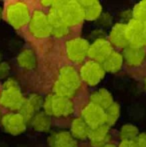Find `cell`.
Returning a JSON list of instances; mask_svg holds the SVG:
<instances>
[{
  "label": "cell",
  "instance_id": "cell-14",
  "mask_svg": "<svg viewBox=\"0 0 146 147\" xmlns=\"http://www.w3.org/2000/svg\"><path fill=\"white\" fill-rule=\"evenodd\" d=\"M88 140L92 147H103L109 143L110 140V130L106 124L91 128Z\"/></svg>",
  "mask_w": 146,
  "mask_h": 147
},
{
  "label": "cell",
  "instance_id": "cell-37",
  "mask_svg": "<svg viewBox=\"0 0 146 147\" xmlns=\"http://www.w3.org/2000/svg\"><path fill=\"white\" fill-rule=\"evenodd\" d=\"M1 119H2V116H1V111H0V123H1Z\"/></svg>",
  "mask_w": 146,
  "mask_h": 147
},
{
  "label": "cell",
  "instance_id": "cell-3",
  "mask_svg": "<svg viewBox=\"0 0 146 147\" xmlns=\"http://www.w3.org/2000/svg\"><path fill=\"white\" fill-rule=\"evenodd\" d=\"M4 15L12 27L21 29L28 25L31 18V12L25 1H12L6 5Z\"/></svg>",
  "mask_w": 146,
  "mask_h": 147
},
{
  "label": "cell",
  "instance_id": "cell-1",
  "mask_svg": "<svg viewBox=\"0 0 146 147\" xmlns=\"http://www.w3.org/2000/svg\"><path fill=\"white\" fill-rule=\"evenodd\" d=\"M42 110L50 117H67L74 113L75 105L71 98L50 93L44 97Z\"/></svg>",
  "mask_w": 146,
  "mask_h": 147
},
{
  "label": "cell",
  "instance_id": "cell-24",
  "mask_svg": "<svg viewBox=\"0 0 146 147\" xmlns=\"http://www.w3.org/2000/svg\"><path fill=\"white\" fill-rule=\"evenodd\" d=\"M120 116V106L118 103L114 102L105 110V124L108 127L113 126Z\"/></svg>",
  "mask_w": 146,
  "mask_h": 147
},
{
  "label": "cell",
  "instance_id": "cell-31",
  "mask_svg": "<svg viewBox=\"0 0 146 147\" xmlns=\"http://www.w3.org/2000/svg\"><path fill=\"white\" fill-rule=\"evenodd\" d=\"M98 20L101 22L102 25H108V24L110 23V21H111V16L109 15V14H107V13L102 14Z\"/></svg>",
  "mask_w": 146,
  "mask_h": 147
},
{
  "label": "cell",
  "instance_id": "cell-35",
  "mask_svg": "<svg viewBox=\"0 0 146 147\" xmlns=\"http://www.w3.org/2000/svg\"><path fill=\"white\" fill-rule=\"evenodd\" d=\"M103 147H117V146H115L114 144H112V143H108V144H106V145L103 146Z\"/></svg>",
  "mask_w": 146,
  "mask_h": 147
},
{
  "label": "cell",
  "instance_id": "cell-30",
  "mask_svg": "<svg viewBox=\"0 0 146 147\" xmlns=\"http://www.w3.org/2000/svg\"><path fill=\"white\" fill-rule=\"evenodd\" d=\"M137 147H146V133H140L135 140Z\"/></svg>",
  "mask_w": 146,
  "mask_h": 147
},
{
  "label": "cell",
  "instance_id": "cell-7",
  "mask_svg": "<svg viewBox=\"0 0 146 147\" xmlns=\"http://www.w3.org/2000/svg\"><path fill=\"white\" fill-rule=\"evenodd\" d=\"M24 100L25 97L22 94L20 86L2 87L0 91V105L12 112H18Z\"/></svg>",
  "mask_w": 146,
  "mask_h": 147
},
{
  "label": "cell",
  "instance_id": "cell-21",
  "mask_svg": "<svg viewBox=\"0 0 146 147\" xmlns=\"http://www.w3.org/2000/svg\"><path fill=\"white\" fill-rule=\"evenodd\" d=\"M32 128L37 132H48L52 126L51 117L43 111L37 112L30 121Z\"/></svg>",
  "mask_w": 146,
  "mask_h": 147
},
{
  "label": "cell",
  "instance_id": "cell-10",
  "mask_svg": "<svg viewBox=\"0 0 146 147\" xmlns=\"http://www.w3.org/2000/svg\"><path fill=\"white\" fill-rule=\"evenodd\" d=\"M81 118L89 125L90 128L98 127L105 124V110L89 102L82 108Z\"/></svg>",
  "mask_w": 146,
  "mask_h": 147
},
{
  "label": "cell",
  "instance_id": "cell-23",
  "mask_svg": "<svg viewBox=\"0 0 146 147\" xmlns=\"http://www.w3.org/2000/svg\"><path fill=\"white\" fill-rule=\"evenodd\" d=\"M138 135V128L133 124H124L119 132L121 141H135Z\"/></svg>",
  "mask_w": 146,
  "mask_h": 147
},
{
  "label": "cell",
  "instance_id": "cell-5",
  "mask_svg": "<svg viewBox=\"0 0 146 147\" xmlns=\"http://www.w3.org/2000/svg\"><path fill=\"white\" fill-rule=\"evenodd\" d=\"M90 43L82 37H73L65 43V53L72 63H82L88 57Z\"/></svg>",
  "mask_w": 146,
  "mask_h": 147
},
{
  "label": "cell",
  "instance_id": "cell-20",
  "mask_svg": "<svg viewBox=\"0 0 146 147\" xmlns=\"http://www.w3.org/2000/svg\"><path fill=\"white\" fill-rule=\"evenodd\" d=\"M18 66L22 69L32 70L37 66V57L32 49L25 48L19 52L16 58Z\"/></svg>",
  "mask_w": 146,
  "mask_h": 147
},
{
  "label": "cell",
  "instance_id": "cell-25",
  "mask_svg": "<svg viewBox=\"0 0 146 147\" xmlns=\"http://www.w3.org/2000/svg\"><path fill=\"white\" fill-rule=\"evenodd\" d=\"M52 93L55 95H58V96H62V97H67V98H71L74 97L76 95V91H73L71 89L65 87L63 84H61L58 80H55L54 83L52 85Z\"/></svg>",
  "mask_w": 146,
  "mask_h": 147
},
{
  "label": "cell",
  "instance_id": "cell-4",
  "mask_svg": "<svg viewBox=\"0 0 146 147\" xmlns=\"http://www.w3.org/2000/svg\"><path fill=\"white\" fill-rule=\"evenodd\" d=\"M28 28L30 34L37 39H45L51 36V25L48 16L41 9H36L31 13Z\"/></svg>",
  "mask_w": 146,
  "mask_h": 147
},
{
  "label": "cell",
  "instance_id": "cell-34",
  "mask_svg": "<svg viewBox=\"0 0 146 147\" xmlns=\"http://www.w3.org/2000/svg\"><path fill=\"white\" fill-rule=\"evenodd\" d=\"M2 16H3V8H2V6L0 5V20H1Z\"/></svg>",
  "mask_w": 146,
  "mask_h": 147
},
{
  "label": "cell",
  "instance_id": "cell-26",
  "mask_svg": "<svg viewBox=\"0 0 146 147\" xmlns=\"http://www.w3.org/2000/svg\"><path fill=\"white\" fill-rule=\"evenodd\" d=\"M26 100L30 104V106L36 111L39 112L41 111L43 107V101H44V97H42L38 93H31L28 97H26Z\"/></svg>",
  "mask_w": 146,
  "mask_h": 147
},
{
  "label": "cell",
  "instance_id": "cell-12",
  "mask_svg": "<svg viewBox=\"0 0 146 147\" xmlns=\"http://www.w3.org/2000/svg\"><path fill=\"white\" fill-rule=\"evenodd\" d=\"M126 34L129 41V45L143 47L146 43L144 23L136 19H130L126 23Z\"/></svg>",
  "mask_w": 146,
  "mask_h": 147
},
{
  "label": "cell",
  "instance_id": "cell-2",
  "mask_svg": "<svg viewBox=\"0 0 146 147\" xmlns=\"http://www.w3.org/2000/svg\"><path fill=\"white\" fill-rule=\"evenodd\" d=\"M53 6L60 14L62 21L69 28L80 25L85 20L84 11L80 4V1H74V0H63L62 1L61 0V1H55Z\"/></svg>",
  "mask_w": 146,
  "mask_h": 147
},
{
  "label": "cell",
  "instance_id": "cell-36",
  "mask_svg": "<svg viewBox=\"0 0 146 147\" xmlns=\"http://www.w3.org/2000/svg\"><path fill=\"white\" fill-rule=\"evenodd\" d=\"M143 23H144V33H145V38H146V21H144Z\"/></svg>",
  "mask_w": 146,
  "mask_h": 147
},
{
  "label": "cell",
  "instance_id": "cell-15",
  "mask_svg": "<svg viewBox=\"0 0 146 147\" xmlns=\"http://www.w3.org/2000/svg\"><path fill=\"white\" fill-rule=\"evenodd\" d=\"M49 147H77V140L72 136L70 131H57L52 133L48 138Z\"/></svg>",
  "mask_w": 146,
  "mask_h": 147
},
{
  "label": "cell",
  "instance_id": "cell-29",
  "mask_svg": "<svg viewBox=\"0 0 146 147\" xmlns=\"http://www.w3.org/2000/svg\"><path fill=\"white\" fill-rule=\"evenodd\" d=\"M11 71L9 62L7 61H0V79H7Z\"/></svg>",
  "mask_w": 146,
  "mask_h": 147
},
{
  "label": "cell",
  "instance_id": "cell-9",
  "mask_svg": "<svg viewBox=\"0 0 146 147\" xmlns=\"http://www.w3.org/2000/svg\"><path fill=\"white\" fill-rule=\"evenodd\" d=\"M113 52V46L108 39L103 37L95 38L92 43H90L88 57L98 63H103L105 59Z\"/></svg>",
  "mask_w": 146,
  "mask_h": 147
},
{
  "label": "cell",
  "instance_id": "cell-27",
  "mask_svg": "<svg viewBox=\"0 0 146 147\" xmlns=\"http://www.w3.org/2000/svg\"><path fill=\"white\" fill-rule=\"evenodd\" d=\"M132 16L134 19L139 21H146V0L137 3L132 11Z\"/></svg>",
  "mask_w": 146,
  "mask_h": 147
},
{
  "label": "cell",
  "instance_id": "cell-19",
  "mask_svg": "<svg viewBox=\"0 0 146 147\" xmlns=\"http://www.w3.org/2000/svg\"><path fill=\"white\" fill-rule=\"evenodd\" d=\"M90 130L91 128L81 117H75L70 123V133L76 140L88 139Z\"/></svg>",
  "mask_w": 146,
  "mask_h": 147
},
{
  "label": "cell",
  "instance_id": "cell-22",
  "mask_svg": "<svg viewBox=\"0 0 146 147\" xmlns=\"http://www.w3.org/2000/svg\"><path fill=\"white\" fill-rule=\"evenodd\" d=\"M124 58L123 55L118 51H114L111 53L109 56L105 59V61L102 63L103 68L108 73H116L122 68Z\"/></svg>",
  "mask_w": 146,
  "mask_h": 147
},
{
  "label": "cell",
  "instance_id": "cell-40",
  "mask_svg": "<svg viewBox=\"0 0 146 147\" xmlns=\"http://www.w3.org/2000/svg\"><path fill=\"white\" fill-rule=\"evenodd\" d=\"M145 46H146V43H145Z\"/></svg>",
  "mask_w": 146,
  "mask_h": 147
},
{
  "label": "cell",
  "instance_id": "cell-16",
  "mask_svg": "<svg viewBox=\"0 0 146 147\" xmlns=\"http://www.w3.org/2000/svg\"><path fill=\"white\" fill-rule=\"evenodd\" d=\"M123 58H124L125 62L128 64L129 66L132 67H136L143 63L146 56L145 49L143 47L138 46H132L129 45L126 48H124L123 51Z\"/></svg>",
  "mask_w": 146,
  "mask_h": 147
},
{
  "label": "cell",
  "instance_id": "cell-39",
  "mask_svg": "<svg viewBox=\"0 0 146 147\" xmlns=\"http://www.w3.org/2000/svg\"><path fill=\"white\" fill-rule=\"evenodd\" d=\"M145 88H146V79H145Z\"/></svg>",
  "mask_w": 146,
  "mask_h": 147
},
{
  "label": "cell",
  "instance_id": "cell-8",
  "mask_svg": "<svg viewBox=\"0 0 146 147\" xmlns=\"http://www.w3.org/2000/svg\"><path fill=\"white\" fill-rule=\"evenodd\" d=\"M1 125L5 132L16 136L25 132L27 121L19 112H8L2 116Z\"/></svg>",
  "mask_w": 146,
  "mask_h": 147
},
{
  "label": "cell",
  "instance_id": "cell-33",
  "mask_svg": "<svg viewBox=\"0 0 146 147\" xmlns=\"http://www.w3.org/2000/svg\"><path fill=\"white\" fill-rule=\"evenodd\" d=\"M40 3H41V5L45 6V7L50 8V7H52V6L54 5L55 1H41Z\"/></svg>",
  "mask_w": 146,
  "mask_h": 147
},
{
  "label": "cell",
  "instance_id": "cell-18",
  "mask_svg": "<svg viewBox=\"0 0 146 147\" xmlns=\"http://www.w3.org/2000/svg\"><path fill=\"white\" fill-rule=\"evenodd\" d=\"M90 102L103 108L104 110L114 103L112 94L105 88H100L90 94Z\"/></svg>",
  "mask_w": 146,
  "mask_h": 147
},
{
  "label": "cell",
  "instance_id": "cell-32",
  "mask_svg": "<svg viewBox=\"0 0 146 147\" xmlns=\"http://www.w3.org/2000/svg\"><path fill=\"white\" fill-rule=\"evenodd\" d=\"M118 147H137L135 141H121Z\"/></svg>",
  "mask_w": 146,
  "mask_h": 147
},
{
  "label": "cell",
  "instance_id": "cell-11",
  "mask_svg": "<svg viewBox=\"0 0 146 147\" xmlns=\"http://www.w3.org/2000/svg\"><path fill=\"white\" fill-rule=\"evenodd\" d=\"M57 80L61 84H63L65 87L71 89L73 91H76V92L81 87L82 83L79 72L73 65L62 66L60 68V70H59Z\"/></svg>",
  "mask_w": 146,
  "mask_h": 147
},
{
  "label": "cell",
  "instance_id": "cell-28",
  "mask_svg": "<svg viewBox=\"0 0 146 147\" xmlns=\"http://www.w3.org/2000/svg\"><path fill=\"white\" fill-rule=\"evenodd\" d=\"M69 31H70V28L65 24H62V25L53 27L51 29V35L55 38H63L69 34Z\"/></svg>",
  "mask_w": 146,
  "mask_h": 147
},
{
  "label": "cell",
  "instance_id": "cell-17",
  "mask_svg": "<svg viewBox=\"0 0 146 147\" xmlns=\"http://www.w3.org/2000/svg\"><path fill=\"white\" fill-rule=\"evenodd\" d=\"M84 11V17L87 21H95L102 15V5L97 0H82L80 1Z\"/></svg>",
  "mask_w": 146,
  "mask_h": 147
},
{
  "label": "cell",
  "instance_id": "cell-38",
  "mask_svg": "<svg viewBox=\"0 0 146 147\" xmlns=\"http://www.w3.org/2000/svg\"><path fill=\"white\" fill-rule=\"evenodd\" d=\"M1 58H2V54H1V52H0V61H2Z\"/></svg>",
  "mask_w": 146,
  "mask_h": 147
},
{
  "label": "cell",
  "instance_id": "cell-6",
  "mask_svg": "<svg viewBox=\"0 0 146 147\" xmlns=\"http://www.w3.org/2000/svg\"><path fill=\"white\" fill-rule=\"evenodd\" d=\"M79 74L82 82L94 87L103 80L106 71L101 63H98L93 60H88L81 65Z\"/></svg>",
  "mask_w": 146,
  "mask_h": 147
},
{
  "label": "cell",
  "instance_id": "cell-13",
  "mask_svg": "<svg viewBox=\"0 0 146 147\" xmlns=\"http://www.w3.org/2000/svg\"><path fill=\"white\" fill-rule=\"evenodd\" d=\"M108 40L112 46L118 48H126L129 46V41L126 34V24L122 22L114 24L109 32Z\"/></svg>",
  "mask_w": 146,
  "mask_h": 147
}]
</instances>
